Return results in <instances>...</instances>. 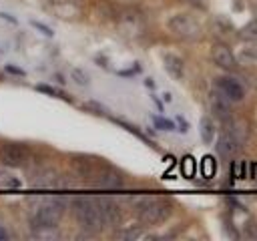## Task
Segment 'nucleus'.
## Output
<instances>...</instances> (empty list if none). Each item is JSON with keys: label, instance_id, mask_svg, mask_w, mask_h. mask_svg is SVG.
Here are the masks:
<instances>
[{"label": "nucleus", "instance_id": "13", "mask_svg": "<svg viewBox=\"0 0 257 241\" xmlns=\"http://www.w3.org/2000/svg\"><path fill=\"white\" fill-rule=\"evenodd\" d=\"M239 149H241V143H237L227 131L219 137V141H217V153L223 157V159H233L237 153H239Z\"/></svg>", "mask_w": 257, "mask_h": 241}, {"label": "nucleus", "instance_id": "20", "mask_svg": "<svg viewBox=\"0 0 257 241\" xmlns=\"http://www.w3.org/2000/svg\"><path fill=\"white\" fill-rule=\"evenodd\" d=\"M201 171H203V175L205 177H213L215 173H217V163H215V159L213 157H203V161H201Z\"/></svg>", "mask_w": 257, "mask_h": 241}, {"label": "nucleus", "instance_id": "1", "mask_svg": "<svg viewBox=\"0 0 257 241\" xmlns=\"http://www.w3.org/2000/svg\"><path fill=\"white\" fill-rule=\"evenodd\" d=\"M64 201L60 197H50V199H38L36 207H32L30 215V227L34 229H48L56 227L64 215Z\"/></svg>", "mask_w": 257, "mask_h": 241}, {"label": "nucleus", "instance_id": "24", "mask_svg": "<svg viewBox=\"0 0 257 241\" xmlns=\"http://www.w3.org/2000/svg\"><path fill=\"white\" fill-rule=\"evenodd\" d=\"M183 175L185 177H193L195 175V161H193V157H185L183 159Z\"/></svg>", "mask_w": 257, "mask_h": 241}, {"label": "nucleus", "instance_id": "21", "mask_svg": "<svg viewBox=\"0 0 257 241\" xmlns=\"http://www.w3.org/2000/svg\"><path fill=\"white\" fill-rule=\"evenodd\" d=\"M70 78L78 84V86H88V74L82 68H70Z\"/></svg>", "mask_w": 257, "mask_h": 241}, {"label": "nucleus", "instance_id": "19", "mask_svg": "<svg viewBox=\"0 0 257 241\" xmlns=\"http://www.w3.org/2000/svg\"><path fill=\"white\" fill-rule=\"evenodd\" d=\"M22 183L12 173H0V189H18Z\"/></svg>", "mask_w": 257, "mask_h": 241}, {"label": "nucleus", "instance_id": "22", "mask_svg": "<svg viewBox=\"0 0 257 241\" xmlns=\"http://www.w3.org/2000/svg\"><path fill=\"white\" fill-rule=\"evenodd\" d=\"M114 235H116L118 239H139V237L143 235V231L137 229V227H128V229H120V231H116Z\"/></svg>", "mask_w": 257, "mask_h": 241}, {"label": "nucleus", "instance_id": "14", "mask_svg": "<svg viewBox=\"0 0 257 241\" xmlns=\"http://www.w3.org/2000/svg\"><path fill=\"white\" fill-rule=\"evenodd\" d=\"M80 4L82 0H52L54 12L60 18H76L80 12Z\"/></svg>", "mask_w": 257, "mask_h": 241}, {"label": "nucleus", "instance_id": "28", "mask_svg": "<svg viewBox=\"0 0 257 241\" xmlns=\"http://www.w3.org/2000/svg\"><path fill=\"white\" fill-rule=\"evenodd\" d=\"M0 18H4V20H8V22L16 24V18H14V16H10V14H4V12H0Z\"/></svg>", "mask_w": 257, "mask_h": 241}, {"label": "nucleus", "instance_id": "17", "mask_svg": "<svg viewBox=\"0 0 257 241\" xmlns=\"http://www.w3.org/2000/svg\"><path fill=\"white\" fill-rule=\"evenodd\" d=\"M199 133H201V139L205 143H211L215 139V125L209 116H203L201 123H199Z\"/></svg>", "mask_w": 257, "mask_h": 241}, {"label": "nucleus", "instance_id": "30", "mask_svg": "<svg viewBox=\"0 0 257 241\" xmlns=\"http://www.w3.org/2000/svg\"><path fill=\"white\" fill-rule=\"evenodd\" d=\"M6 237H8V233H6V229H2V227H0V239H6Z\"/></svg>", "mask_w": 257, "mask_h": 241}, {"label": "nucleus", "instance_id": "6", "mask_svg": "<svg viewBox=\"0 0 257 241\" xmlns=\"http://www.w3.org/2000/svg\"><path fill=\"white\" fill-rule=\"evenodd\" d=\"M118 24H120V30L124 34L139 36L145 30V16L135 8H126L118 14Z\"/></svg>", "mask_w": 257, "mask_h": 241}, {"label": "nucleus", "instance_id": "10", "mask_svg": "<svg viewBox=\"0 0 257 241\" xmlns=\"http://www.w3.org/2000/svg\"><path fill=\"white\" fill-rule=\"evenodd\" d=\"M211 56H213V62L225 70H233L237 68V60H235V54L231 52V48L227 44H215L213 50H211Z\"/></svg>", "mask_w": 257, "mask_h": 241}, {"label": "nucleus", "instance_id": "18", "mask_svg": "<svg viewBox=\"0 0 257 241\" xmlns=\"http://www.w3.org/2000/svg\"><path fill=\"white\" fill-rule=\"evenodd\" d=\"M239 36H241L243 40L257 42V18H255V20H251V22H247V24L239 30Z\"/></svg>", "mask_w": 257, "mask_h": 241}, {"label": "nucleus", "instance_id": "5", "mask_svg": "<svg viewBox=\"0 0 257 241\" xmlns=\"http://www.w3.org/2000/svg\"><path fill=\"white\" fill-rule=\"evenodd\" d=\"M0 161L6 167H24L30 161V149L20 143H2Z\"/></svg>", "mask_w": 257, "mask_h": 241}, {"label": "nucleus", "instance_id": "4", "mask_svg": "<svg viewBox=\"0 0 257 241\" xmlns=\"http://www.w3.org/2000/svg\"><path fill=\"white\" fill-rule=\"evenodd\" d=\"M169 30L183 40H197L201 36V24L189 14H175L167 22Z\"/></svg>", "mask_w": 257, "mask_h": 241}, {"label": "nucleus", "instance_id": "26", "mask_svg": "<svg viewBox=\"0 0 257 241\" xmlns=\"http://www.w3.org/2000/svg\"><path fill=\"white\" fill-rule=\"evenodd\" d=\"M245 56H249V58H255L257 60V44H253V46H249V48H245V52H243Z\"/></svg>", "mask_w": 257, "mask_h": 241}, {"label": "nucleus", "instance_id": "3", "mask_svg": "<svg viewBox=\"0 0 257 241\" xmlns=\"http://www.w3.org/2000/svg\"><path fill=\"white\" fill-rule=\"evenodd\" d=\"M171 215V205L165 199L157 197H143L137 203V217L145 225H157Z\"/></svg>", "mask_w": 257, "mask_h": 241}, {"label": "nucleus", "instance_id": "2", "mask_svg": "<svg viewBox=\"0 0 257 241\" xmlns=\"http://www.w3.org/2000/svg\"><path fill=\"white\" fill-rule=\"evenodd\" d=\"M72 209H74V217H76L78 225H80L84 231L98 233V231L104 227L96 199H90V197H76V199L72 201Z\"/></svg>", "mask_w": 257, "mask_h": 241}, {"label": "nucleus", "instance_id": "27", "mask_svg": "<svg viewBox=\"0 0 257 241\" xmlns=\"http://www.w3.org/2000/svg\"><path fill=\"white\" fill-rule=\"evenodd\" d=\"M155 123H157L159 127H165L167 131H171V129H173V123H169V120H163V118H157V116H155Z\"/></svg>", "mask_w": 257, "mask_h": 241}, {"label": "nucleus", "instance_id": "8", "mask_svg": "<svg viewBox=\"0 0 257 241\" xmlns=\"http://www.w3.org/2000/svg\"><path fill=\"white\" fill-rule=\"evenodd\" d=\"M209 106H211V112L223 120L231 118V100L221 92V90H213L209 92Z\"/></svg>", "mask_w": 257, "mask_h": 241}, {"label": "nucleus", "instance_id": "9", "mask_svg": "<svg viewBox=\"0 0 257 241\" xmlns=\"http://www.w3.org/2000/svg\"><path fill=\"white\" fill-rule=\"evenodd\" d=\"M94 185L98 187V189H120L122 187V177H120V173H116L114 169H110V167H104V169H100V171H96V175H94Z\"/></svg>", "mask_w": 257, "mask_h": 241}, {"label": "nucleus", "instance_id": "31", "mask_svg": "<svg viewBox=\"0 0 257 241\" xmlns=\"http://www.w3.org/2000/svg\"><path fill=\"white\" fill-rule=\"evenodd\" d=\"M255 16H257V0H255Z\"/></svg>", "mask_w": 257, "mask_h": 241}, {"label": "nucleus", "instance_id": "16", "mask_svg": "<svg viewBox=\"0 0 257 241\" xmlns=\"http://www.w3.org/2000/svg\"><path fill=\"white\" fill-rule=\"evenodd\" d=\"M163 64H165L167 72L173 78H183L185 76V64H183V60L177 54H165L163 56Z\"/></svg>", "mask_w": 257, "mask_h": 241}, {"label": "nucleus", "instance_id": "15", "mask_svg": "<svg viewBox=\"0 0 257 241\" xmlns=\"http://www.w3.org/2000/svg\"><path fill=\"white\" fill-rule=\"evenodd\" d=\"M225 131H227L237 143H241V145L249 139V125H247L243 118H229Z\"/></svg>", "mask_w": 257, "mask_h": 241}, {"label": "nucleus", "instance_id": "7", "mask_svg": "<svg viewBox=\"0 0 257 241\" xmlns=\"http://www.w3.org/2000/svg\"><path fill=\"white\" fill-rule=\"evenodd\" d=\"M96 203H98V211H100V217H102V225L104 227H116V225H120L122 213H120V207H118V203L114 199L98 197Z\"/></svg>", "mask_w": 257, "mask_h": 241}, {"label": "nucleus", "instance_id": "11", "mask_svg": "<svg viewBox=\"0 0 257 241\" xmlns=\"http://www.w3.org/2000/svg\"><path fill=\"white\" fill-rule=\"evenodd\" d=\"M217 90H221L229 100H241V98L245 96L243 86H241L235 78H231V76H221V78H217Z\"/></svg>", "mask_w": 257, "mask_h": 241}, {"label": "nucleus", "instance_id": "12", "mask_svg": "<svg viewBox=\"0 0 257 241\" xmlns=\"http://www.w3.org/2000/svg\"><path fill=\"white\" fill-rule=\"evenodd\" d=\"M56 171L52 169V167H40V169H36V173L32 175V179H30V185L34 187V189H48V187H52V185H56Z\"/></svg>", "mask_w": 257, "mask_h": 241}, {"label": "nucleus", "instance_id": "25", "mask_svg": "<svg viewBox=\"0 0 257 241\" xmlns=\"http://www.w3.org/2000/svg\"><path fill=\"white\" fill-rule=\"evenodd\" d=\"M32 26H36V28H38L42 34H46V36H52V34H54L46 24H42V22H38V20H32Z\"/></svg>", "mask_w": 257, "mask_h": 241}, {"label": "nucleus", "instance_id": "23", "mask_svg": "<svg viewBox=\"0 0 257 241\" xmlns=\"http://www.w3.org/2000/svg\"><path fill=\"white\" fill-rule=\"evenodd\" d=\"M36 90L46 92V94H52V96H58V98H64V100H70L64 92H60V90H56V88H52V86H46V84H38V86H36Z\"/></svg>", "mask_w": 257, "mask_h": 241}, {"label": "nucleus", "instance_id": "29", "mask_svg": "<svg viewBox=\"0 0 257 241\" xmlns=\"http://www.w3.org/2000/svg\"><path fill=\"white\" fill-rule=\"evenodd\" d=\"M8 70L14 72V74H24V70H18V68H14V66H8Z\"/></svg>", "mask_w": 257, "mask_h": 241}]
</instances>
